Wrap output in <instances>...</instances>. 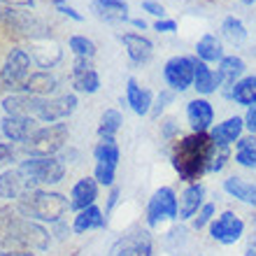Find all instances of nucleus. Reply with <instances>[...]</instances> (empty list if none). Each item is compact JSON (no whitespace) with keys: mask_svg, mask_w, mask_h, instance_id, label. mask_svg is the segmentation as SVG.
<instances>
[{"mask_svg":"<svg viewBox=\"0 0 256 256\" xmlns=\"http://www.w3.org/2000/svg\"><path fill=\"white\" fill-rule=\"evenodd\" d=\"M72 86H74V91H80V94H96V91L100 88V77H98V72H96L94 68L86 70V72H74Z\"/></svg>","mask_w":256,"mask_h":256,"instance_id":"nucleus-33","label":"nucleus"},{"mask_svg":"<svg viewBox=\"0 0 256 256\" xmlns=\"http://www.w3.org/2000/svg\"><path fill=\"white\" fill-rule=\"evenodd\" d=\"M194 61V88L200 96H210L214 94L216 88H222V82H219V74L212 70L205 61H200L198 56H191Z\"/></svg>","mask_w":256,"mask_h":256,"instance_id":"nucleus-19","label":"nucleus"},{"mask_svg":"<svg viewBox=\"0 0 256 256\" xmlns=\"http://www.w3.org/2000/svg\"><path fill=\"white\" fill-rule=\"evenodd\" d=\"M244 70V61L240 56H224L222 61H219V68H216V74H219V82H222V94L226 98H230L233 94V86H236L238 80H242Z\"/></svg>","mask_w":256,"mask_h":256,"instance_id":"nucleus-15","label":"nucleus"},{"mask_svg":"<svg viewBox=\"0 0 256 256\" xmlns=\"http://www.w3.org/2000/svg\"><path fill=\"white\" fill-rule=\"evenodd\" d=\"M16 158V152H14L12 142H0V168H5Z\"/></svg>","mask_w":256,"mask_h":256,"instance_id":"nucleus-38","label":"nucleus"},{"mask_svg":"<svg viewBox=\"0 0 256 256\" xmlns=\"http://www.w3.org/2000/svg\"><path fill=\"white\" fill-rule=\"evenodd\" d=\"M44 102H47V98H42V96L14 94V96H7L2 100V110L10 116H33V119H40Z\"/></svg>","mask_w":256,"mask_h":256,"instance_id":"nucleus-11","label":"nucleus"},{"mask_svg":"<svg viewBox=\"0 0 256 256\" xmlns=\"http://www.w3.org/2000/svg\"><path fill=\"white\" fill-rule=\"evenodd\" d=\"M68 138H70V130L66 124H49V126L40 128L21 147L28 156H56L68 144Z\"/></svg>","mask_w":256,"mask_h":256,"instance_id":"nucleus-5","label":"nucleus"},{"mask_svg":"<svg viewBox=\"0 0 256 256\" xmlns=\"http://www.w3.org/2000/svg\"><path fill=\"white\" fill-rule=\"evenodd\" d=\"M54 5L58 7V12L61 14H66V16H70V19H74V21H84V16H82L77 10H72L70 5H66V0H54Z\"/></svg>","mask_w":256,"mask_h":256,"instance_id":"nucleus-40","label":"nucleus"},{"mask_svg":"<svg viewBox=\"0 0 256 256\" xmlns=\"http://www.w3.org/2000/svg\"><path fill=\"white\" fill-rule=\"evenodd\" d=\"M28 189H40V186H35L33 182H28L26 177L21 175V170H5L2 175H0V198H5V200H19V196Z\"/></svg>","mask_w":256,"mask_h":256,"instance_id":"nucleus-17","label":"nucleus"},{"mask_svg":"<svg viewBox=\"0 0 256 256\" xmlns=\"http://www.w3.org/2000/svg\"><path fill=\"white\" fill-rule=\"evenodd\" d=\"M122 124H124V119L116 110H105L100 116V124H98V135H100V140H114V135L119 133Z\"/></svg>","mask_w":256,"mask_h":256,"instance_id":"nucleus-31","label":"nucleus"},{"mask_svg":"<svg viewBox=\"0 0 256 256\" xmlns=\"http://www.w3.org/2000/svg\"><path fill=\"white\" fill-rule=\"evenodd\" d=\"M208 228H210V238L219 244H226V247L240 242L242 236H244L242 216L236 214L233 210H226V212H222L219 216H214Z\"/></svg>","mask_w":256,"mask_h":256,"instance_id":"nucleus-9","label":"nucleus"},{"mask_svg":"<svg viewBox=\"0 0 256 256\" xmlns=\"http://www.w3.org/2000/svg\"><path fill=\"white\" fill-rule=\"evenodd\" d=\"M70 233H72V226H68L66 222H58V224H54V233L52 236H56L58 240H66Z\"/></svg>","mask_w":256,"mask_h":256,"instance_id":"nucleus-44","label":"nucleus"},{"mask_svg":"<svg viewBox=\"0 0 256 256\" xmlns=\"http://www.w3.org/2000/svg\"><path fill=\"white\" fill-rule=\"evenodd\" d=\"M154 30H158V33H175V30H177V21H172V19H158L154 24Z\"/></svg>","mask_w":256,"mask_h":256,"instance_id":"nucleus-42","label":"nucleus"},{"mask_svg":"<svg viewBox=\"0 0 256 256\" xmlns=\"http://www.w3.org/2000/svg\"><path fill=\"white\" fill-rule=\"evenodd\" d=\"M24 94L30 96H44V94H54L56 91V77L49 70H40V72H30V77L26 80Z\"/></svg>","mask_w":256,"mask_h":256,"instance_id":"nucleus-26","label":"nucleus"},{"mask_svg":"<svg viewBox=\"0 0 256 256\" xmlns=\"http://www.w3.org/2000/svg\"><path fill=\"white\" fill-rule=\"evenodd\" d=\"M0 230L7 236V240L28 247V250L47 252L52 244V233H49L40 222H33L24 216L16 210V205H2L0 208Z\"/></svg>","mask_w":256,"mask_h":256,"instance_id":"nucleus-2","label":"nucleus"},{"mask_svg":"<svg viewBox=\"0 0 256 256\" xmlns=\"http://www.w3.org/2000/svg\"><path fill=\"white\" fill-rule=\"evenodd\" d=\"M222 35L230 44H242L247 40V28H244V24L238 16H226L222 21Z\"/></svg>","mask_w":256,"mask_h":256,"instance_id":"nucleus-32","label":"nucleus"},{"mask_svg":"<svg viewBox=\"0 0 256 256\" xmlns=\"http://www.w3.org/2000/svg\"><path fill=\"white\" fill-rule=\"evenodd\" d=\"M142 10L149 14H154V16H158V19H163L166 16V10H163L161 2H156V0H142Z\"/></svg>","mask_w":256,"mask_h":256,"instance_id":"nucleus-39","label":"nucleus"},{"mask_svg":"<svg viewBox=\"0 0 256 256\" xmlns=\"http://www.w3.org/2000/svg\"><path fill=\"white\" fill-rule=\"evenodd\" d=\"M163 80L172 91H186L194 84V61L191 56H172L163 66Z\"/></svg>","mask_w":256,"mask_h":256,"instance_id":"nucleus-10","label":"nucleus"},{"mask_svg":"<svg viewBox=\"0 0 256 256\" xmlns=\"http://www.w3.org/2000/svg\"><path fill=\"white\" fill-rule=\"evenodd\" d=\"M0 2H5V5H16V7H33L35 0H0Z\"/></svg>","mask_w":256,"mask_h":256,"instance_id":"nucleus-47","label":"nucleus"},{"mask_svg":"<svg viewBox=\"0 0 256 256\" xmlns=\"http://www.w3.org/2000/svg\"><path fill=\"white\" fill-rule=\"evenodd\" d=\"M242 119H244V128H247L252 135H256V105L247 110V114H244Z\"/></svg>","mask_w":256,"mask_h":256,"instance_id":"nucleus-43","label":"nucleus"},{"mask_svg":"<svg viewBox=\"0 0 256 256\" xmlns=\"http://www.w3.org/2000/svg\"><path fill=\"white\" fill-rule=\"evenodd\" d=\"M186 119H189L194 133H208V130H212V124H214V108H212V102L205 100V98L191 100L186 105Z\"/></svg>","mask_w":256,"mask_h":256,"instance_id":"nucleus-13","label":"nucleus"},{"mask_svg":"<svg viewBox=\"0 0 256 256\" xmlns=\"http://www.w3.org/2000/svg\"><path fill=\"white\" fill-rule=\"evenodd\" d=\"M242 2H244V5H252V2H254V0H242Z\"/></svg>","mask_w":256,"mask_h":256,"instance_id":"nucleus-50","label":"nucleus"},{"mask_svg":"<svg viewBox=\"0 0 256 256\" xmlns=\"http://www.w3.org/2000/svg\"><path fill=\"white\" fill-rule=\"evenodd\" d=\"M196 56L205 63H214L224 58V49H222V40L214 33H205L200 40L196 42Z\"/></svg>","mask_w":256,"mask_h":256,"instance_id":"nucleus-27","label":"nucleus"},{"mask_svg":"<svg viewBox=\"0 0 256 256\" xmlns=\"http://www.w3.org/2000/svg\"><path fill=\"white\" fill-rule=\"evenodd\" d=\"M180 219V200L177 194L170 186H161L152 194L147 202V226L156 228L163 222H175Z\"/></svg>","mask_w":256,"mask_h":256,"instance_id":"nucleus-6","label":"nucleus"},{"mask_svg":"<svg viewBox=\"0 0 256 256\" xmlns=\"http://www.w3.org/2000/svg\"><path fill=\"white\" fill-rule=\"evenodd\" d=\"M122 42H124V47H126V52L133 63H147L149 58H152V54H154L152 40L140 33H124Z\"/></svg>","mask_w":256,"mask_h":256,"instance_id":"nucleus-22","label":"nucleus"},{"mask_svg":"<svg viewBox=\"0 0 256 256\" xmlns=\"http://www.w3.org/2000/svg\"><path fill=\"white\" fill-rule=\"evenodd\" d=\"M130 24H133L135 28H142V30L147 28V21H144V19H133V21H130Z\"/></svg>","mask_w":256,"mask_h":256,"instance_id":"nucleus-49","label":"nucleus"},{"mask_svg":"<svg viewBox=\"0 0 256 256\" xmlns=\"http://www.w3.org/2000/svg\"><path fill=\"white\" fill-rule=\"evenodd\" d=\"M214 149V140L210 133H191L175 144L172 149V166L180 180L186 184L198 182L208 172V163Z\"/></svg>","mask_w":256,"mask_h":256,"instance_id":"nucleus-1","label":"nucleus"},{"mask_svg":"<svg viewBox=\"0 0 256 256\" xmlns=\"http://www.w3.org/2000/svg\"><path fill=\"white\" fill-rule=\"evenodd\" d=\"M28 77H30V54L24 49H12L0 70V88H7V91L24 88Z\"/></svg>","mask_w":256,"mask_h":256,"instance_id":"nucleus-7","label":"nucleus"},{"mask_svg":"<svg viewBox=\"0 0 256 256\" xmlns=\"http://www.w3.org/2000/svg\"><path fill=\"white\" fill-rule=\"evenodd\" d=\"M254 228H256V216H254Z\"/></svg>","mask_w":256,"mask_h":256,"instance_id":"nucleus-51","label":"nucleus"},{"mask_svg":"<svg viewBox=\"0 0 256 256\" xmlns=\"http://www.w3.org/2000/svg\"><path fill=\"white\" fill-rule=\"evenodd\" d=\"M177 130H180V126H177L175 119H166V122L161 124V133H163L166 140H172V138L177 135Z\"/></svg>","mask_w":256,"mask_h":256,"instance_id":"nucleus-41","label":"nucleus"},{"mask_svg":"<svg viewBox=\"0 0 256 256\" xmlns=\"http://www.w3.org/2000/svg\"><path fill=\"white\" fill-rule=\"evenodd\" d=\"M96 198H98V182L96 177H82L77 180L70 191V208L72 210H86L91 205H96Z\"/></svg>","mask_w":256,"mask_h":256,"instance_id":"nucleus-18","label":"nucleus"},{"mask_svg":"<svg viewBox=\"0 0 256 256\" xmlns=\"http://www.w3.org/2000/svg\"><path fill=\"white\" fill-rule=\"evenodd\" d=\"M224 191H226L230 198L256 208V184L247 182L244 177H238V175L226 177V180H224Z\"/></svg>","mask_w":256,"mask_h":256,"instance_id":"nucleus-25","label":"nucleus"},{"mask_svg":"<svg viewBox=\"0 0 256 256\" xmlns=\"http://www.w3.org/2000/svg\"><path fill=\"white\" fill-rule=\"evenodd\" d=\"M94 158L96 166H105V168L116 170L119 161H122V149L114 140H100L94 149Z\"/></svg>","mask_w":256,"mask_h":256,"instance_id":"nucleus-28","label":"nucleus"},{"mask_svg":"<svg viewBox=\"0 0 256 256\" xmlns=\"http://www.w3.org/2000/svg\"><path fill=\"white\" fill-rule=\"evenodd\" d=\"M102 226H108V216H105V212L98 205H91V208L77 212V216L72 222V233L82 236V233H88L94 228H102Z\"/></svg>","mask_w":256,"mask_h":256,"instance_id":"nucleus-24","label":"nucleus"},{"mask_svg":"<svg viewBox=\"0 0 256 256\" xmlns=\"http://www.w3.org/2000/svg\"><path fill=\"white\" fill-rule=\"evenodd\" d=\"M40 130V124L33 116H10L2 119V135L12 142H28L35 133Z\"/></svg>","mask_w":256,"mask_h":256,"instance_id":"nucleus-12","label":"nucleus"},{"mask_svg":"<svg viewBox=\"0 0 256 256\" xmlns=\"http://www.w3.org/2000/svg\"><path fill=\"white\" fill-rule=\"evenodd\" d=\"M21 175L35 186L40 184H58L66 177V163L56 156H28L26 161L19 163Z\"/></svg>","mask_w":256,"mask_h":256,"instance_id":"nucleus-4","label":"nucleus"},{"mask_svg":"<svg viewBox=\"0 0 256 256\" xmlns=\"http://www.w3.org/2000/svg\"><path fill=\"white\" fill-rule=\"evenodd\" d=\"M180 222H189L198 214V210L205 205V186L200 182H191L180 194Z\"/></svg>","mask_w":256,"mask_h":256,"instance_id":"nucleus-16","label":"nucleus"},{"mask_svg":"<svg viewBox=\"0 0 256 256\" xmlns=\"http://www.w3.org/2000/svg\"><path fill=\"white\" fill-rule=\"evenodd\" d=\"M77 110V96L74 94H66L58 98H47L44 108L40 112V122L44 124H58L61 119L70 116Z\"/></svg>","mask_w":256,"mask_h":256,"instance_id":"nucleus-14","label":"nucleus"},{"mask_svg":"<svg viewBox=\"0 0 256 256\" xmlns=\"http://www.w3.org/2000/svg\"><path fill=\"white\" fill-rule=\"evenodd\" d=\"M68 44H70V49H72L77 56H82V58H94L96 56V44H94V40H88L86 35H72V38L68 40Z\"/></svg>","mask_w":256,"mask_h":256,"instance_id":"nucleus-34","label":"nucleus"},{"mask_svg":"<svg viewBox=\"0 0 256 256\" xmlns=\"http://www.w3.org/2000/svg\"><path fill=\"white\" fill-rule=\"evenodd\" d=\"M108 256H154V238L147 228H133L112 242Z\"/></svg>","mask_w":256,"mask_h":256,"instance_id":"nucleus-8","label":"nucleus"},{"mask_svg":"<svg viewBox=\"0 0 256 256\" xmlns=\"http://www.w3.org/2000/svg\"><path fill=\"white\" fill-rule=\"evenodd\" d=\"M0 256H35L30 250H16V252H2Z\"/></svg>","mask_w":256,"mask_h":256,"instance_id":"nucleus-48","label":"nucleus"},{"mask_svg":"<svg viewBox=\"0 0 256 256\" xmlns=\"http://www.w3.org/2000/svg\"><path fill=\"white\" fill-rule=\"evenodd\" d=\"M16 210L24 216L33 219V222H49L52 226L58 222H66V214L70 212V200L63 194L54 191H42V189H28L19 196Z\"/></svg>","mask_w":256,"mask_h":256,"instance_id":"nucleus-3","label":"nucleus"},{"mask_svg":"<svg viewBox=\"0 0 256 256\" xmlns=\"http://www.w3.org/2000/svg\"><path fill=\"white\" fill-rule=\"evenodd\" d=\"M198 256H202V254H198Z\"/></svg>","mask_w":256,"mask_h":256,"instance_id":"nucleus-52","label":"nucleus"},{"mask_svg":"<svg viewBox=\"0 0 256 256\" xmlns=\"http://www.w3.org/2000/svg\"><path fill=\"white\" fill-rule=\"evenodd\" d=\"M214 214H216L214 202H205V205L198 210V214L191 219V226H194V230H202L205 226H210V224H212V219H214Z\"/></svg>","mask_w":256,"mask_h":256,"instance_id":"nucleus-36","label":"nucleus"},{"mask_svg":"<svg viewBox=\"0 0 256 256\" xmlns=\"http://www.w3.org/2000/svg\"><path fill=\"white\" fill-rule=\"evenodd\" d=\"M228 158H230V147H224V144L214 142V149H212V156H210L208 163V172H222L226 168Z\"/></svg>","mask_w":256,"mask_h":256,"instance_id":"nucleus-35","label":"nucleus"},{"mask_svg":"<svg viewBox=\"0 0 256 256\" xmlns=\"http://www.w3.org/2000/svg\"><path fill=\"white\" fill-rule=\"evenodd\" d=\"M236 163L240 168L256 170V135H242L236 144Z\"/></svg>","mask_w":256,"mask_h":256,"instance_id":"nucleus-30","label":"nucleus"},{"mask_svg":"<svg viewBox=\"0 0 256 256\" xmlns=\"http://www.w3.org/2000/svg\"><path fill=\"white\" fill-rule=\"evenodd\" d=\"M244 256H256V233L247 240V247H244Z\"/></svg>","mask_w":256,"mask_h":256,"instance_id":"nucleus-46","label":"nucleus"},{"mask_svg":"<svg viewBox=\"0 0 256 256\" xmlns=\"http://www.w3.org/2000/svg\"><path fill=\"white\" fill-rule=\"evenodd\" d=\"M244 133V119L242 116H228L224 119L222 124H216L210 135L216 144H224V147H230V144H238V140L242 138Z\"/></svg>","mask_w":256,"mask_h":256,"instance_id":"nucleus-20","label":"nucleus"},{"mask_svg":"<svg viewBox=\"0 0 256 256\" xmlns=\"http://www.w3.org/2000/svg\"><path fill=\"white\" fill-rule=\"evenodd\" d=\"M116 200H119V189H116V186H112V191H110V196H108V205H105V216L112 212V208L116 205Z\"/></svg>","mask_w":256,"mask_h":256,"instance_id":"nucleus-45","label":"nucleus"},{"mask_svg":"<svg viewBox=\"0 0 256 256\" xmlns=\"http://www.w3.org/2000/svg\"><path fill=\"white\" fill-rule=\"evenodd\" d=\"M172 98H175V91H172V88H163L161 94H158V98H156V102L152 105V116L161 114L163 108H166L168 102H172Z\"/></svg>","mask_w":256,"mask_h":256,"instance_id":"nucleus-37","label":"nucleus"},{"mask_svg":"<svg viewBox=\"0 0 256 256\" xmlns=\"http://www.w3.org/2000/svg\"><path fill=\"white\" fill-rule=\"evenodd\" d=\"M126 102L130 105V110H133L135 114H152V91L149 88H142L138 82L130 77V80L126 82Z\"/></svg>","mask_w":256,"mask_h":256,"instance_id":"nucleus-23","label":"nucleus"},{"mask_svg":"<svg viewBox=\"0 0 256 256\" xmlns=\"http://www.w3.org/2000/svg\"><path fill=\"white\" fill-rule=\"evenodd\" d=\"M230 100H236L238 105H244V108H254L256 105V74H244L242 80L236 82Z\"/></svg>","mask_w":256,"mask_h":256,"instance_id":"nucleus-29","label":"nucleus"},{"mask_svg":"<svg viewBox=\"0 0 256 256\" xmlns=\"http://www.w3.org/2000/svg\"><path fill=\"white\" fill-rule=\"evenodd\" d=\"M91 12L100 21H108V24L128 21L126 0H91Z\"/></svg>","mask_w":256,"mask_h":256,"instance_id":"nucleus-21","label":"nucleus"}]
</instances>
